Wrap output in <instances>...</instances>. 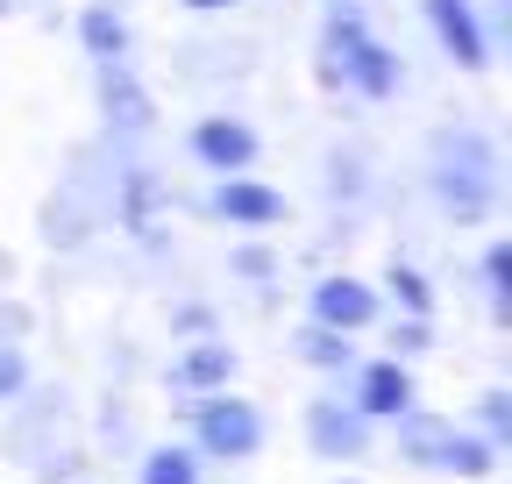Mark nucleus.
Listing matches in <instances>:
<instances>
[{
    "mask_svg": "<svg viewBox=\"0 0 512 484\" xmlns=\"http://www.w3.org/2000/svg\"><path fill=\"white\" fill-rule=\"evenodd\" d=\"M491 143L484 136H441L434 143V200H441V214H456V221H477V214H491Z\"/></svg>",
    "mask_w": 512,
    "mask_h": 484,
    "instance_id": "f257e3e1",
    "label": "nucleus"
},
{
    "mask_svg": "<svg viewBox=\"0 0 512 484\" xmlns=\"http://www.w3.org/2000/svg\"><path fill=\"white\" fill-rule=\"evenodd\" d=\"M328 65H335L328 79L356 86L363 100H392L399 79H406V65H399V57L384 50V43H370L356 15H335V22H328Z\"/></svg>",
    "mask_w": 512,
    "mask_h": 484,
    "instance_id": "f03ea898",
    "label": "nucleus"
},
{
    "mask_svg": "<svg viewBox=\"0 0 512 484\" xmlns=\"http://www.w3.org/2000/svg\"><path fill=\"white\" fill-rule=\"evenodd\" d=\"M185 420H192V456L242 463V456L264 449V413H256L249 399H235V392H207Z\"/></svg>",
    "mask_w": 512,
    "mask_h": 484,
    "instance_id": "7ed1b4c3",
    "label": "nucleus"
},
{
    "mask_svg": "<svg viewBox=\"0 0 512 484\" xmlns=\"http://www.w3.org/2000/svg\"><path fill=\"white\" fill-rule=\"evenodd\" d=\"M306 442H313V456H328V463H356L370 449V420L349 399H313L306 406Z\"/></svg>",
    "mask_w": 512,
    "mask_h": 484,
    "instance_id": "20e7f679",
    "label": "nucleus"
},
{
    "mask_svg": "<svg viewBox=\"0 0 512 484\" xmlns=\"http://www.w3.org/2000/svg\"><path fill=\"white\" fill-rule=\"evenodd\" d=\"M370 428H392L399 413H413V378H406V363H356V399H349Z\"/></svg>",
    "mask_w": 512,
    "mask_h": 484,
    "instance_id": "39448f33",
    "label": "nucleus"
},
{
    "mask_svg": "<svg viewBox=\"0 0 512 484\" xmlns=\"http://www.w3.org/2000/svg\"><path fill=\"white\" fill-rule=\"evenodd\" d=\"M384 314V299L363 285V278H320L313 285V328H335V335H356Z\"/></svg>",
    "mask_w": 512,
    "mask_h": 484,
    "instance_id": "423d86ee",
    "label": "nucleus"
},
{
    "mask_svg": "<svg viewBox=\"0 0 512 484\" xmlns=\"http://www.w3.org/2000/svg\"><path fill=\"white\" fill-rule=\"evenodd\" d=\"M192 157H200L207 171H221V178L249 171V157H256V136H249V121H235V114H207L200 129H192Z\"/></svg>",
    "mask_w": 512,
    "mask_h": 484,
    "instance_id": "0eeeda50",
    "label": "nucleus"
},
{
    "mask_svg": "<svg viewBox=\"0 0 512 484\" xmlns=\"http://www.w3.org/2000/svg\"><path fill=\"white\" fill-rule=\"evenodd\" d=\"M427 22H434V36H441V50L456 57L463 72H484V29H477V8L470 0H427Z\"/></svg>",
    "mask_w": 512,
    "mask_h": 484,
    "instance_id": "6e6552de",
    "label": "nucleus"
},
{
    "mask_svg": "<svg viewBox=\"0 0 512 484\" xmlns=\"http://www.w3.org/2000/svg\"><path fill=\"white\" fill-rule=\"evenodd\" d=\"M214 214L221 221H242V228H271L285 221V193L278 186H256V178H221V193H214Z\"/></svg>",
    "mask_w": 512,
    "mask_h": 484,
    "instance_id": "1a4fd4ad",
    "label": "nucleus"
},
{
    "mask_svg": "<svg viewBox=\"0 0 512 484\" xmlns=\"http://www.w3.org/2000/svg\"><path fill=\"white\" fill-rule=\"evenodd\" d=\"M228 378H235V349L228 342H192L185 356H171V385L178 392H228Z\"/></svg>",
    "mask_w": 512,
    "mask_h": 484,
    "instance_id": "9d476101",
    "label": "nucleus"
},
{
    "mask_svg": "<svg viewBox=\"0 0 512 484\" xmlns=\"http://www.w3.org/2000/svg\"><path fill=\"white\" fill-rule=\"evenodd\" d=\"M100 100H107V121L121 136H143L150 129V100H143V86L128 79L121 65H107V79H100Z\"/></svg>",
    "mask_w": 512,
    "mask_h": 484,
    "instance_id": "9b49d317",
    "label": "nucleus"
},
{
    "mask_svg": "<svg viewBox=\"0 0 512 484\" xmlns=\"http://www.w3.org/2000/svg\"><path fill=\"white\" fill-rule=\"evenodd\" d=\"M392 428H399V456H406V463H420V470H434V463H441L448 420H434V413H420V406H413V413H399V420H392Z\"/></svg>",
    "mask_w": 512,
    "mask_h": 484,
    "instance_id": "f8f14e48",
    "label": "nucleus"
},
{
    "mask_svg": "<svg viewBox=\"0 0 512 484\" xmlns=\"http://www.w3.org/2000/svg\"><path fill=\"white\" fill-rule=\"evenodd\" d=\"M136 484H200V456L178 449V442H157V449H143Z\"/></svg>",
    "mask_w": 512,
    "mask_h": 484,
    "instance_id": "ddd939ff",
    "label": "nucleus"
},
{
    "mask_svg": "<svg viewBox=\"0 0 512 484\" xmlns=\"http://www.w3.org/2000/svg\"><path fill=\"white\" fill-rule=\"evenodd\" d=\"M79 36H86V50L100 57V65H121V50H128V22H121L114 8H86V15H79Z\"/></svg>",
    "mask_w": 512,
    "mask_h": 484,
    "instance_id": "4468645a",
    "label": "nucleus"
},
{
    "mask_svg": "<svg viewBox=\"0 0 512 484\" xmlns=\"http://www.w3.org/2000/svg\"><path fill=\"white\" fill-rule=\"evenodd\" d=\"M491 456H498V449H491L484 435H456V428H448L434 470H448V477H491Z\"/></svg>",
    "mask_w": 512,
    "mask_h": 484,
    "instance_id": "2eb2a0df",
    "label": "nucleus"
},
{
    "mask_svg": "<svg viewBox=\"0 0 512 484\" xmlns=\"http://www.w3.org/2000/svg\"><path fill=\"white\" fill-rule=\"evenodd\" d=\"M299 356L313 363V371H356V349H349V335H335V328H313V321H306V335H299Z\"/></svg>",
    "mask_w": 512,
    "mask_h": 484,
    "instance_id": "dca6fc26",
    "label": "nucleus"
},
{
    "mask_svg": "<svg viewBox=\"0 0 512 484\" xmlns=\"http://www.w3.org/2000/svg\"><path fill=\"white\" fill-rule=\"evenodd\" d=\"M484 285H491V314L512 321V242H491L484 250Z\"/></svg>",
    "mask_w": 512,
    "mask_h": 484,
    "instance_id": "f3484780",
    "label": "nucleus"
},
{
    "mask_svg": "<svg viewBox=\"0 0 512 484\" xmlns=\"http://www.w3.org/2000/svg\"><path fill=\"white\" fill-rule=\"evenodd\" d=\"M384 285H392V299L406 307V321H427V314H434V292H427V278H420L413 264H392V278H384Z\"/></svg>",
    "mask_w": 512,
    "mask_h": 484,
    "instance_id": "a211bd4d",
    "label": "nucleus"
},
{
    "mask_svg": "<svg viewBox=\"0 0 512 484\" xmlns=\"http://www.w3.org/2000/svg\"><path fill=\"white\" fill-rule=\"evenodd\" d=\"M477 428H484L491 449L512 442V392H484V399H477Z\"/></svg>",
    "mask_w": 512,
    "mask_h": 484,
    "instance_id": "6ab92c4d",
    "label": "nucleus"
},
{
    "mask_svg": "<svg viewBox=\"0 0 512 484\" xmlns=\"http://www.w3.org/2000/svg\"><path fill=\"white\" fill-rule=\"evenodd\" d=\"M22 385H29V356H22L15 342H0V406H8Z\"/></svg>",
    "mask_w": 512,
    "mask_h": 484,
    "instance_id": "aec40b11",
    "label": "nucleus"
},
{
    "mask_svg": "<svg viewBox=\"0 0 512 484\" xmlns=\"http://www.w3.org/2000/svg\"><path fill=\"white\" fill-rule=\"evenodd\" d=\"M235 271H242V278H271L278 257H271V250H235Z\"/></svg>",
    "mask_w": 512,
    "mask_h": 484,
    "instance_id": "412c9836",
    "label": "nucleus"
},
{
    "mask_svg": "<svg viewBox=\"0 0 512 484\" xmlns=\"http://www.w3.org/2000/svg\"><path fill=\"white\" fill-rule=\"evenodd\" d=\"M427 342H434V335H427V321H406V328L392 335V349H406V356H420Z\"/></svg>",
    "mask_w": 512,
    "mask_h": 484,
    "instance_id": "4be33fe9",
    "label": "nucleus"
},
{
    "mask_svg": "<svg viewBox=\"0 0 512 484\" xmlns=\"http://www.w3.org/2000/svg\"><path fill=\"white\" fill-rule=\"evenodd\" d=\"M192 15H221V8H242V0H185Z\"/></svg>",
    "mask_w": 512,
    "mask_h": 484,
    "instance_id": "5701e85b",
    "label": "nucleus"
},
{
    "mask_svg": "<svg viewBox=\"0 0 512 484\" xmlns=\"http://www.w3.org/2000/svg\"><path fill=\"white\" fill-rule=\"evenodd\" d=\"M0 8H8V0H0Z\"/></svg>",
    "mask_w": 512,
    "mask_h": 484,
    "instance_id": "b1692460",
    "label": "nucleus"
}]
</instances>
